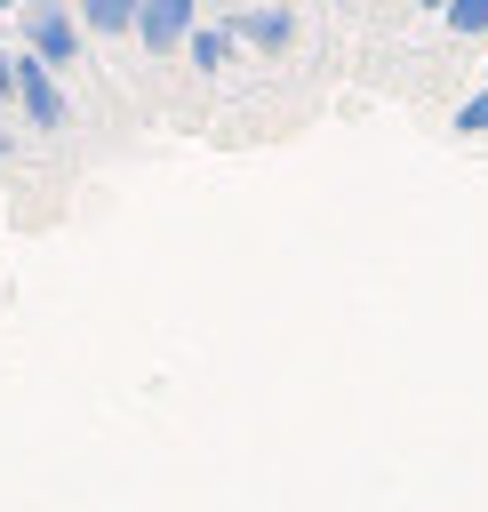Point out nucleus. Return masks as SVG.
Wrapping results in <instances>:
<instances>
[{
  "label": "nucleus",
  "mask_w": 488,
  "mask_h": 512,
  "mask_svg": "<svg viewBox=\"0 0 488 512\" xmlns=\"http://www.w3.org/2000/svg\"><path fill=\"white\" fill-rule=\"evenodd\" d=\"M16 48H32V56L56 64V72H72L80 48H88V24H80V8H64V0H24V8H16Z\"/></svg>",
  "instance_id": "1"
},
{
  "label": "nucleus",
  "mask_w": 488,
  "mask_h": 512,
  "mask_svg": "<svg viewBox=\"0 0 488 512\" xmlns=\"http://www.w3.org/2000/svg\"><path fill=\"white\" fill-rule=\"evenodd\" d=\"M16 112H24L32 128H48V136L72 120V104H64V72H56V64H40L32 48H16Z\"/></svg>",
  "instance_id": "2"
},
{
  "label": "nucleus",
  "mask_w": 488,
  "mask_h": 512,
  "mask_svg": "<svg viewBox=\"0 0 488 512\" xmlns=\"http://www.w3.org/2000/svg\"><path fill=\"white\" fill-rule=\"evenodd\" d=\"M200 24H208L200 0H136V48L144 56H176Z\"/></svg>",
  "instance_id": "3"
},
{
  "label": "nucleus",
  "mask_w": 488,
  "mask_h": 512,
  "mask_svg": "<svg viewBox=\"0 0 488 512\" xmlns=\"http://www.w3.org/2000/svg\"><path fill=\"white\" fill-rule=\"evenodd\" d=\"M232 32H240L256 56H288V48H296V8H280V0H264V8H232Z\"/></svg>",
  "instance_id": "4"
},
{
  "label": "nucleus",
  "mask_w": 488,
  "mask_h": 512,
  "mask_svg": "<svg viewBox=\"0 0 488 512\" xmlns=\"http://www.w3.org/2000/svg\"><path fill=\"white\" fill-rule=\"evenodd\" d=\"M232 48H240L232 16H208V24L184 40V56H192V72H200V80H208V72H224V64H232Z\"/></svg>",
  "instance_id": "5"
},
{
  "label": "nucleus",
  "mask_w": 488,
  "mask_h": 512,
  "mask_svg": "<svg viewBox=\"0 0 488 512\" xmlns=\"http://www.w3.org/2000/svg\"><path fill=\"white\" fill-rule=\"evenodd\" d=\"M72 8H80L88 40H128L136 32V0H72Z\"/></svg>",
  "instance_id": "6"
},
{
  "label": "nucleus",
  "mask_w": 488,
  "mask_h": 512,
  "mask_svg": "<svg viewBox=\"0 0 488 512\" xmlns=\"http://www.w3.org/2000/svg\"><path fill=\"white\" fill-rule=\"evenodd\" d=\"M448 32L456 40H488V0H448Z\"/></svg>",
  "instance_id": "7"
},
{
  "label": "nucleus",
  "mask_w": 488,
  "mask_h": 512,
  "mask_svg": "<svg viewBox=\"0 0 488 512\" xmlns=\"http://www.w3.org/2000/svg\"><path fill=\"white\" fill-rule=\"evenodd\" d=\"M456 136H488V88L456 104Z\"/></svg>",
  "instance_id": "8"
},
{
  "label": "nucleus",
  "mask_w": 488,
  "mask_h": 512,
  "mask_svg": "<svg viewBox=\"0 0 488 512\" xmlns=\"http://www.w3.org/2000/svg\"><path fill=\"white\" fill-rule=\"evenodd\" d=\"M16 104V56H8V40H0V112Z\"/></svg>",
  "instance_id": "9"
},
{
  "label": "nucleus",
  "mask_w": 488,
  "mask_h": 512,
  "mask_svg": "<svg viewBox=\"0 0 488 512\" xmlns=\"http://www.w3.org/2000/svg\"><path fill=\"white\" fill-rule=\"evenodd\" d=\"M416 8H440V16H448V0H416Z\"/></svg>",
  "instance_id": "10"
},
{
  "label": "nucleus",
  "mask_w": 488,
  "mask_h": 512,
  "mask_svg": "<svg viewBox=\"0 0 488 512\" xmlns=\"http://www.w3.org/2000/svg\"><path fill=\"white\" fill-rule=\"evenodd\" d=\"M0 8H24V0H0Z\"/></svg>",
  "instance_id": "11"
}]
</instances>
